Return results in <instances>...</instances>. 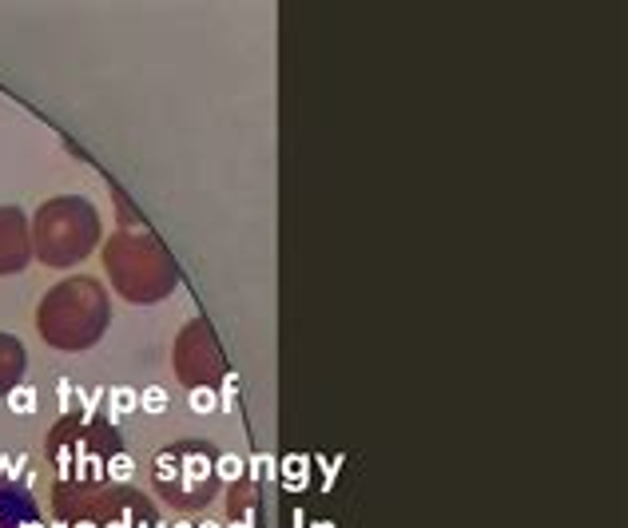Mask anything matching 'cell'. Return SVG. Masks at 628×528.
<instances>
[{"label": "cell", "instance_id": "obj_1", "mask_svg": "<svg viewBox=\"0 0 628 528\" xmlns=\"http://www.w3.org/2000/svg\"><path fill=\"white\" fill-rule=\"evenodd\" d=\"M108 397H111V418L120 421L123 413H132V409H139V393L136 390H108Z\"/></svg>", "mask_w": 628, "mask_h": 528}, {"label": "cell", "instance_id": "obj_2", "mask_svg": "<svg viewBox=\"0 0 628 528\" xmlns=\"http://www.w3.org/2000/svg\"><path fill=\"white\" fill-rule=\"evenodd\" d=\"M8 409H13V413H36V390H32V385H16V390L8 393Z\"/></svg>", "mask_w": 628, "mask_h": 528}, {"label": "cell", "instance_id": "obj_3", "mask_svg": "<svg viewBox=\"0 0 628 528\" xmlns=\"http://www.w3.org/2000/svg\"><path fill=\"white\" fill-rule=\"evenodd\" d=\"M139 409L144 413H163L167 409V390L163 385H148V390L139 393Z\"/></svg>", "mask_w": 628, "mask_h": 528}, {"label": "cell", "instance_id": "obj_4", "mask_svg": "<svg viewBox=\"0 0 628 528\" xmlns=\"http://www.w3.org/2000/svg\"><path fill=\"white\" fill-rule=\"evenodd\" d=\"M219 477L223 480H239V477H243V457H239V453H223L219 457Z\"/></svg>", "mask_w": 628, "mask_h": 528}, {"label": "cell", "instance_id": "obj_5", "mask_svg": "<svg viewBox=\"0 0 628 528\" xmlns=\"http://www.w3.org/2000/svg\"><path fill=\"white\" fill-rule=\"evenodd\" d=\"M215 406H219V401H215L211 390H191V409H195V413H211Z\"/></svg>", "mask_w": 628, "mask_h": 528}, {"label": "cell", "instance_id": "obj_6", "mask_svg": "<svg viewBox=\"0 0 628 528\" xmlns=\"http://www.w3.org/2000/svg\"><path fill=\"white\" fill-rule=\"evenodd\" d=\"M111 477L127 480V477H132V461H127V457H116V461H111Z\"/></svg>", "mask_w": 628, "mask_h": 528}, {"label": "cell", "instance_id": "obj_7", "mask_svg": "<svg viewBox=\"0 0 628 528\" xmlns=\"http://www.w3.org/2000/svg\"><path fill=\"white\" fill-rule=\"evenodd\" d=\"M227 528H251V513H246L243 520H239V525H227Z\"/></svg>", "mask_w": 628, "mask_h": 528}, {"label": "cell", "instance_id": "obj_8", "mask_svg": "<svg viewBox=\"0 0 628 528\" xmlns=\"http://www.w3.org/2000/svg\"><path fill=\"white\" fill-rule=\"evenodd\" d=\"M175 528H195V525H187V520H179V525H175Z\"/></svg>", "mask_w": 628, "mask_h": 528}, {"label": "cell", "instance_id": "obj_9", "mask_svg": "<svg viewBox=\"0 0 628 528\" xmlns=\"http://www.w3.org/2000/svg\"><path fill=\"white\" fill-rule=\"evenodd\" d=\"M199 528H219V525H211V520H203V525H199Z\"/></svg>", "mask_w": 628, "mask_h": 528}]
</instances>
